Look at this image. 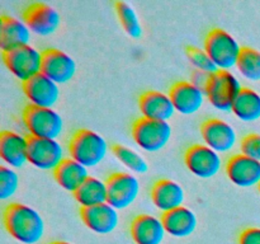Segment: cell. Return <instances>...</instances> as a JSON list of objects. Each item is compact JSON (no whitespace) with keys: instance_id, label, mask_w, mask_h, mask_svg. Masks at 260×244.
<instances>
[{"instance_id":"1","label":"cell","mask_w":260,"mask_h":244,"mask_svg":"<svg viewBox=\"0 0 260 244\" xmlns=\"http://www.w3.org/2000/svg\"><path fill=\"white\" fill-rule=\"evenodd\" d=\"M3 221L12 238L22 244H37L45 236V220L37 210L24 203H10L5 207Z\"/></svg>"},{"instance_id":"2","label":"cell","mask_w":260,"mask_h":244,"mask_svg":"<svg viewBox=\"0 0 260 244\" xmlns=\"http://www.w3.org/2000/svg\"><path fill=\"white\" fill-rule=\"evenodd\" d=\"M108 151L109 145L107 140L93 130H78L69 141V155L71 159L76 160L88 169L102 164Z\"/></svg>"},{"instance_id":"3","label":"cell","mask_w":260,"mask_h":244,"mask_svg":"<svg viewBox=\"0 0 260 244\" xmlns=\"http://www.w3.org/2000/svg\"><path fill=\"white\" fill-rule=\"evenodd\" d=\"M205 50L218 71H231L238 66L243 47L228 30L215 28L206 36Z\"/></svg>"},{"instance_id":"4","label":"cell","mask_w":260,"mask_h":244,"mask_svg":"<svg viewBox=\"0 0 260 244\" xmlns=\"http://www.w3.org/2000/svg\"><path fill=\"white\" fill-rule=\"evenodd\" d=\"M243 88L240 80L234 73L216 71L208 78L205 85V93L213 108L221 112H231Z\"/></svg>"},{"instance_id":"5","label":"cell","mask_w":260,"mask_h":244,"mask_svg":"<svg viewBox=\"0 0 260 244\" xmlns=\"http://www.w3.org/2000/svg\"><path fill=\"white\" fill-rule=\"evenodd\" d=\"M22 118L29 137L57 140L65 127L63 118L53 108L27 106L23 111Z\"/></svg>"},{"instance_id":"6","label":"cell","mask_w":260,"mask_h":244,"mask_svg":"<svg viewBox=\"0 0 260 244\" xmlns=\"http://www.w3.org/2000/svg\"><path fill=\"white\" fill-rule=\"evenodd\" d=\"M132 139L135 144L146 152H157L169 144L173 129L169 122L154 121L141 117L132 125Z\"/></svg>"},{"instance_id":"7","label":"cell","mask_w":260,"mask_h":244,"mask_svg":"<svg viewBox=\"0 0 260 244\" xmlns=\"http://www.w3.org/2000/svg\"><path fill=\"white\" fill-rule=\"evenodd\" d=\"M3 61L8 70L23 84L42 73L43 52L29 45L3 52Z\"/></svg>"},{"instance_id":"8","label":"cell","mask_w":260,"mask_h":244,"mask_svg":"<svg viewBox=\"0 0 260 244\" xmlns=\"http://www.w3.org/2000/svg\"><path fill=\"white\" fill-rule=\"evenodd\" d=\"M184 163L193 175L202 179L216 177L222 169L221 154L205 144H196L184 152Z\"/></svg>"},{"instance_id":"9","label":"cell","mask_w":260,"mask_h":244,"mask_svg":"<svg viewBox=\"0 0 260 244\" xmlns=\"http://www.w3.org/2000/svg\"><path fill=\"white\" fill-rule=\"evenodd\" d=\"M66 159V152L58 140L29 137L28 163L46 172H55Z\"/></svg>"},{"instance_id":"10","label":"cell","mask_w":260,"mask_h":244,"mask_svg":"<svg viewBox=\"0 0 260 244\" xmlns=\"http://www.w3.org/2000/svg\"><path fill=\"white\" fill-rule=\"evenodd\" d=\"M106 183L108 193L107 202L116 210H124L132 206L140 195V180L132 173H113Z\"/></svg>"},{"instance_id":"11","label":"cell","mask_w":260,"mask_h":244,"mask_svg":"<svg viewBox=\"0 0 260 244\" xmlns=\"http://www.w3.org/2000/svg\"><path fill=\"white\" fill-rule=\"evenodd\" d=\"M201 135L205 145L218 154H226L235 149L238 134L229 122L220 118H208L201 127Z\"/></svg>"},{"instance_id":"12","label":"cell","mask_w":260,"mask_h":244,"mask_svg":"<svg viewBox=\"0 0 260 244\" xmlns=\"http://www.w3.org/2000/svg\"><path fill=\"white\" fill-rule=\"evenodd\" d=\"M23 20L30 32L37 36L47 37L58 29L61 17L57 10L45 3H33L23 14Z\"/></svg>"},{"instance_id":"13","label":"cell","mask_w":260,"mask_h":244,"mask_svg":"<svg viewBox=\"0 0 260 244\" xmlns=\"http://www.w3.org/2000/svg\"><path fill=\"white\" fill-rule=\"evenodd\" d=\"M23 92L29 101V106L40 108H53L61 94L60 85L42 73L23 83Z\"/></svg>"},{"instance_id":"14","label":"cell","mask_w":260,"mask_h":244,"mask_svg":"<svg viewBox=\"0 0 260 244\" xmlns=\"http://www.w3.org/2000/svg\"><path fill=\"white\" fill-rule=\"evenodd\" d=\"M169 96L175 111L184 116L197 113L207 99L205 89L193 81H178L170 88Z\"/></svg>"},{"instance_id":"15","label":"cell","mask_w":260,"mask_h":244,"mask_svg":"<svg viewBox=\"0 0 260 244\" xmlns=\"http://www.w3.org/2000/svg\"><path fill=\"white\" fill-rule=\"evenodd\" d=\"M226 175L231 183L241 188L259 187L260 162L244 154H235L226 163Z\"/></svg>"},{"instance_id":"16","label":"cell","mask_w":260,"mask_h":244,"mask_svg":"<svg viewBox=\"0 0 260 244\" xmlns=\"http://www.w3.org/2000/svg\"><path fill=\"white\" fill-rule=\"evenodd\" d=\"M42 74L58 85L70 83L76 74V63L70 55L57 48L43 51Z\"/></svg>"},{"instance_id":"17","label":"cell","mask_w":260,"mask_h":244,"mask_svg":"<svg viewBox=\"0 0 260 244\" xmlns=\"http://www.w3.org/2000/svg\"><path fill=\"white\" fill-rule=\"evenodd\" d=\"M29 137L15 131H3L0 136V157L7 167L23 168L28 163Z\"/></svg>"},{"instance_id":"18","label":"cell","mask_w":260,"mask_h":244,"mask_svg":"<svg viewBox=\"0 0 260 244\" xmlns=\"http://www.w3.org/2000/svg\"><path fill=\"white\" fill-rule=\"evenodd\" d=\"M80 218L89 230L101 235L113 233L119 224L118 210L108 202L94 207L81 208Z\"/></svg>"},{"instance_id":"19","label":"cell","mask_w":260,"mask_h":244,"mask_svg":"<svg viewBox=\"0 0 260 244\" xmlns=\"http://www.w3.org/2000/svg\"><path fill=\"white\" fill-rule=\"evenodd\" d=\"M129 233L135 244H162L168 235L161 219L149 214L136 216L129 225Z\"/></svg>"},{"instance_id":"20","label":"cell","mask_w":260,"mask_h":244,"mask_svg":"<svg viewBox=\"0 0 260 244\" xmlns=\"http://www.w3.org/2000/svg\"><path fill=\"white\" fill-rule=\"evenodd\" d=\"M139 108L144 118L154 121L169 122L177 113L169 94L159 90H147L141 94Z\"/></svg>"},{"instance_id":"21","label":"cell","mask_w":260,"mask_h":244,"mask_svg":"<svg viewBox=\"0 0 260 244\" xmlns=\"http://www.w3.org/2000/svg\"><path fill=\"white\" fill-rule=\"evenodd\" d=\"M151 201L157 210L167 214L184 206V188L173 179H159L151 188Z\"/></svg>"},{"instance_id":"22","label":"cell","mask_w":260,"mask_h":244,"mask_svg":"<svg viewBox=\"0 0 260 244\" xmlns=\"http://www.w3.org/2000/svg\"><path fill=\"white\" fill-rule=\"evenodd\" d=\"M32 32L24 20L13 17H2L0 22V48L3 52L30 45Z\"/></svg>"},{"instance_id":"23","label":"cell","mask_w":260,"mask_h":244,"mask_svg":"<svg viewBox=\"0 0 260 244\" xmlns=\"http://www.w3.org/2000/svg\"><path fill=\"white\" fill-rule=\"evenodd\" d=\"M162 224L169 235L174 238H187L196 231L198 226V219L194 211L182 206L175 210L162 214Z\"/></svg>"},{"instance_id":"24","label":"cell","mask_w":260,"mask_h":244,"mask_svg":"<svg viewBox=\"0 0 260 244\" xmlns=\"http://www.w3.org/2000/svg\"><path fill=\"white\" fill-rule=\"evenodd\" d=\"M53 177H55L56 183L62 190L74 195L90 175H89L88 168L69 157L53 172Z\"/></svg>"},{"instance_id":"25","label":"cell","mask_w":260,"mask_h":244,"mask_svg":"<svg viewBox=\"0 0 260 244\" xmlns=\"http://www.w3.org/2000/svg\"><path fill=\"white\" fill-rule=\"evenodd\" d=\"M76 202L81 208L94 207L107 202L108 193H107V183L96 177H89L79 190L74 193Z\"/></svg>"},{"instance_id":"26","label":"cell","mask_w":260,"mask_h":244,"mask_svg":"<svg viewBox=\"0 0 260 244\" xmlns=\"http://www.w3.org/2000/svg\"><path fill=\"white\" fill-rule=\"evenodd\" d=\"M236 118L250 124L260 119V94L251 88H243L231 109Z\"/></svg>"},{"instance_id":"27","label":"cell","mask_w":260,"mask_h":244,"mask_svg":"<svg viewBox=\"0 0 260 244\" xmlns=\"http://www.w3.org/2000/svg\"><path fill=\"white\" fill-rule=\"evenodd\" d=\"M112 151H113L116 159L131 173L145 174L149 170V164H147L146 159L140 152H137L136 150L124 146V145H114L112 147Z\"/></svg>"},{"instance_id":"28","label":"cell","mask_w":260,"mask_h":244,"mask_svg":"<svg viewBox=\"0 0 260 244\" xmlns=\"http://www.w3.org/2000/svg\"><path fill=\"white\" fill-rule=\"evenodd\" d=\"M114 9H116V14L118 17L119 23L123 27L124 32L132 38L141 37L142 33H144V28H142L135 8L129 5L128 3L117 2L114 5Z\"/></svg>"},{"instance_id":"29","label":"cell","mask_w":260,"mask_h":244,"mask_svg":"<svg viewBox=\"0 0 260 244\" xmlns=\"http://www.w3.org/2000/svg\"><path fill=\"white\" fill-rule=\"evenodd\" d=\"M236 69L246 80L260 81V51L253 47H243Z\"/></svg>"},{"instance_id":"30","label":"cell","mask_w":260,"mask_h":244,"mask_svg":"<svg viewBox=\"0 0 260 244\" xmlns=\"http://www.w3.org/2000/svg\"><path fill=\"white\" fill-rule=\"evenodd\" d=\"M187 57L189 60V63L192 64L193 68H196V70L200 71V73H205L211 75V74L218 71L216 69L215 64L211 60L210 55L206 52L205 48L194 47V46H189L187 47Z\"/></svg>"},{"instance_id":"31","label":"cell","mask_w":260,"mask_h":244,"mask_svg":"<svg viewBox=\"0 0 260 244\" xmlns=\"http://www.w3.org/2000/svg\"><path fill=\"white\" fill-rule=\"evenodd\" d=\"M19 188V175L15 169L2 165L0 167V198L7 201L17 193Z\"/></svg>"},{"instance_id":"32","label":"cell","mask_w":260,"mask_h":244,"mask_svg":"<svg viewBox=\"0 0 260 244\" xmlns=\"http://www.w3.org/2000/svg\"><path fill=\"white\" fill-rule=\"evenodd\" d=\"M241 154L260 162V135L249 134L240 142Z\"/></svg>"},{"instance_id":"33","label":"cell","mask_w":260,"mask_h":244,"mask_svg":"<svg viewBox=\"0 0 260 244\" xmlns=\"http://www.w3.org/2000/svg\"><path fill=\"white\" fill-rule=\"evenodd\" d=\"M239 244H260V228H248L241 231Z\"/></svg>"},{"instance_id":"34","label":"cell","mask_w":260,"mask_h":244,"mask_svg":"<svg viewBox=\"0 0 260 244\" xmlns=\"http://www.w3.org/2000/svg\"><path fill=\"white\" fill-rule=\"evenodd\" d=\"M50 244H74V243H70V241H65V240H56V241H52V243Z\"/></svg>"},{"instance_id":"35","label":"cell","mask_w":260,"mask_h":244,"mask_svg":"<svg viewBox=\"0 0 260 244\" xmlns=\"http://www.w3.org/2000/svg\"><path fill=\"white\" fill-rule=\"evenodd\" d=\"M258 188H259V193H260V186H259V187H258Z\"/></svg>"}]
</instances>
